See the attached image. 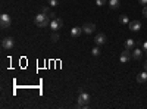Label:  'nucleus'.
Masks as SVG:
<instances>
[{"mask_svg": "<svg viewBox=\"0 0 147 109\" xmlns=\"http://www.w3.org/2000/svg\"><path fill=\"white\" fill-rule=\"evenodd\" d=\"M143 15L147 18V6H144V9H143Z\"/></svg>", "mask_w": 147, "mask_h": 109, "instance_id": "b1692460", "label": "nucleus"}, {"mask_svg": "<svg viewBox=\"0 0 147 109\" xmlns=\"http://www.w3.org/2000/svg\"><path fill=\"white\" fill-rule=\"evenodd\" d=\"M81 32H84V31H82V28H80V27H74V28L71 30V35H72V37H80Z\"/></svg>", "mask_w": 147, "mask_h": 109, "instance_id": "f8f14e48", "label": "nucleus"}, {"mask_svg": "<svg viewBox=\"0 0 147 109\" xmlns=\"http://www.w3.org/2000/svg\"><path fill=\"white\" fill-rule=\"evenodd\" d=\"M132 58V52L131 50H124V52H122L121 53V56H119V60H121V64H127L128 62V60Z\"/></svg>", "mask_w": 147, "mask_h": 109, "instance_id": "423d86ee", "label": "nucleus"}, {"mask_svg": "<svg viewBox=\"0 0 147 109\" xmlns=\"http://www.w3.org/2000/svg\"><path fill=\"white\" fill-rule=\"evenodd\" d=\"M143 66H144V71H147V60L144 62V65H143Z\"/></svg>", "mask_w": 147, "mask_h": 109, "instance_id": "393cba45", "label": "nucleus"}, {"mask_svg": "<svg viewBox=\"0 0 147 109\" xmlns=\"http://www.w3.org/2000/svg\"><path fill=\"white\" fill-rule=\"evenodd\" d=\"M50 22H52V19L49 18V15H44L43 12L38 14V15H35V18H34V24L40 28H44L47 25H50Z\"/></svg>", "mask_w": 147, "mask_h": 109, "instance_id": "f257e3e1", "label": "nucleus"}, {"mask_svg": "<svg viewBox=\"0 0 147 109\" xmlns=\"http://www.w3.org/2000/svg\"><path fill=\"white\" fill-rule=\"evenodd\" d=\"M96 5L97 6H103V5H106V0H96Z\"/></svg>", "mask_w": 147, "mask_h": 109, "instance_id": "aec40b11", "label": "nucleus"}, {"mask_svg": "<svg viewBox=\"0 0 147 109\" xmlns=\"http://www.w3.org/2000/svg\"><path fill=\"white\" fill-rule=\"evenodd\" d=\"M119 22L121 24H129V18L127 15H121L119 16Z\"/></svg>", "mask_w": 147, "mask_h": 109, "instance_id": "dca6fc26", "label": "nucleus"}, {"mask_svg": "<svg viewBox=\"0 0 147 109\" xmlns=\"http://www.w3.org/2000/svg\"><path fill=\"white\" fill-rule=\"evenodd\" d=\"M134 46H136V40L127 39V41H125V49H127V50H132V49H134Z\"/></svg>", "mask_w": 147, "mask_h": 109, "instance_id": "ddd939ff", "label": "nucleus"}, {"mask_svg": "<svg viewBox=\"0 0 147 109\" xmlns=\"http://www.w3.org/2000/svg\"><path fill=\"white\" fill-rule=\"evenodd\" d=\"M82 31L85 34H91V32L96 31V25L91 24V22H87V24H84V25H82Z\"/></svg>", "mask_w": 147, "mask_h": 109, "instance_id": "0eeeda50", "label": "nucleus"}, {"mask_svg": "<svg viewBox=\"0 0 147 109\" xmlns=\"http://www.w3.org/2000/svg\"><path fill=\"white\" fill-rule=\"evenodd\" d=\"M13 46H15V40L13 37H5L2 40V47L5 50H10V49H13Z\"/></svg>", "mask_w": 147, "mask_h": 109, "instance_id": "7ed1b4c3", "label": "nucleus"}, {"mask_svg": "<svg viewBox=\"0 0 147 109\" xmlns=\"http://www.w3.org/2000/svg\"><path fill=\"white\" fill-rule=\"evenodd\" d=\"M49 18H50V19H55V18H56V15L53 14V12H50V14H49Z\"/></svg>", "mask_w": 147, "mask_h": 109, "instance_id": "5701e85b", "label": "nucleus"}, {"mask_svg": "<svg viewBox=\"0 0 147 109\" xmlns=\"http://www.w3.org/2000/svg\"><path fill=\"white\" fill-rule=\"evenodd\" d=\"M94 43H96V46L105 44V43H106V35H105V34H97L96 39H94Z\"/></svg>", "mask_w": 147, "mask_h": 109, "instance_id": "1a4fd4ad", "label": "nucleus"}, {"mask_svg": "<svg viewBox=\"0 0 147 109\" xmlns=\"http://www.w3.org/2000/svg\"><path fill=\"white\" fill-rule=\"evenodd\" d=\"M49 5H50L52 7H56L59 5V2H57V0H49Z\"/></svg>", "mask_w": 147, "mask_h": 109, "instance_id": "6ab92c4d", "label": "nucleus"}, {"mask_svg": "<svg viewBox=\"0 0 147 109\" xmlns=\"http://www.w3.org/2000/svg\"><path fill=\"white\" fill-rule=\"evenodd\" d=\"M90 102V94L87 91H81L78 96V108H88Z\"/></svg>", "mask_w": 147, "mask_h": 109, "instance_id": "f03ea898", "label": "nucleus"}, {"mask_svg": "<svg viewBox=\"0 0 147 109\" xmlns=\"http://www.w3.org/2000/svg\"><path fill=\"white\" fill-rule=\"evenodd\" d=\"M128 25H129V30H131V31L137 32V31H140V28H141V22L136 19V21H131Z\"/></svg>", "mask_w": 147, "mask_h": 109, "instance_id": "6e6552de", "label": "nucleus"}, {"mask_svg": "<svg viewBox=\"0 0 147 109\" xmlns=\"http://www.w3.org/2000/svg\"><path fill=\"white\" fill-rule=\"evenodd\" d=\"M143 50H144V53L147 55V41H144V43H143Z\"/></svg>", "mask_w": 147, "mask_h": 109, "instance_id": "4be33fe9", "label": "nucleus"}, {"mask_svg": "<svg viewBox=\"0 0 147 109\" xmlns=\"http://www.w3.org/2000/svg\"><path fill=\"white\" fill-rule=\"evenodd\" d=\"M100 53H102V52H100V49H99V46H96V47H93V49H91V55L96 56V58L100 56Z\"/></svg>", "mask_w": 147, "mask_h": 109, "instance_id": "2eb2a0df", "label": "nucleus"}, {"mask_svg": "<svg viewBox=\"0 0 147 109\" xmlns=\"http://www.w3.org/2000/svg\"><path fill=\"white\" fill-rule=\"evenodd\" d=\"M50 39H52V41H53V43H56V41L59 40V34H57V32L55 31V32L52 34V37H50Z\"/></svg>", "mask_w": 147, "mask_h": 109, "instance_id": "f3484780", "label": "nucleus"}, {"mask_svg": "<svg viewBox=\"0 0 147 109\" xmlns=\"http://www.w3.org/2000/svg\"><path fill=\"white\" fill-rule=\"evenodd\" d=\"M109 6H110V9H118L119 7V0H109Z\"/></svg>", "mask_w": 147, "mask_h": 109, "instance_id": "4468645a", "label": "nucleus"}, {"mask_svg": "<svg viewBox=\"0 0 147 109\" xmlns=\"http://www.w3.org/2000/svg\"><path fill=\"white\" fill-rule=\"evenodd\" d=\"M138 5H141V6H147V0H138Z\"/></svg>", "mask_w": 147, "mask_h": 109, "instance_id": "412c9836", "label": "nucleus"}, {"mask_svg": "<svg viewBox=\"0 0 147 109\" xmlns=\"http://www.w3.org/2000/svg\"><path fill=\"white\" fill-rule=\"evenodd\" d=\"M41 12H43L44 15H49V14H50L52 10H50V7H47V6H44V7H41Z\"/></svg>", "mask_w": 147, "mask_h": 109, "instance_id": "a211bd4d", "label": "nucleus"}, {"mask_svg": "<svg viewBox=\"0 0 147 109\" xmlns=\"http://www.w3.org/2000/svg\"><path fill=\"white\" fill-rule=\"evenodd\" d=\"M143 52L141 49H132V59H136V60H141L143 58Z\"/></svg>", "mask_w": 147, "mask_h": 109, "instance_id": "9d476101", "label": "nucleus"}, {"mask_svg": "<svg viewBox=\"0 0 147 109\" xmlns=\"http://www.w3.org/2000/svg\"><path fill=\"white\" fill-rule=\"evenodd\" d=\"M63 27V21L60 19V18H55V19H52V22H50V28L53 30V31H57L59 28H62Z\"/></svg>", "mask_w": 147, "mask_h": 109, "instance_id": "39448f33", "label": "nucleus"}, {"mask_svg": "<svg viewBox=\"0 0 147 109\" xmlns=\"http://www.w3.org/2000/svg\"><path fill=\"white\" fill-rule=\"evenodd\" d=\"M10 24H12V19L7 14H2V16H0V27H2L3 30L9 28L10 27Z\"/></svg>", "mask_w": 147, "mask_h": 109, "instance_id": "20e7f679", "label": "nucleus"}, {"mask_svg": "<svg viewBox=\"0 0 147 109\" xmlns=\"http://www.w3.org/2000/svg\"><path fill=\"white\" fill-rule=\"evenodd\" d=\"M137 81H138L140 84H144V83H147V71H144V72H140V74L137 75Z\"/></svg>", "mask_w": 147, "mask_h": 109, "instance_id": "9b49d317", "label": "nucleus"}]
</instances>
